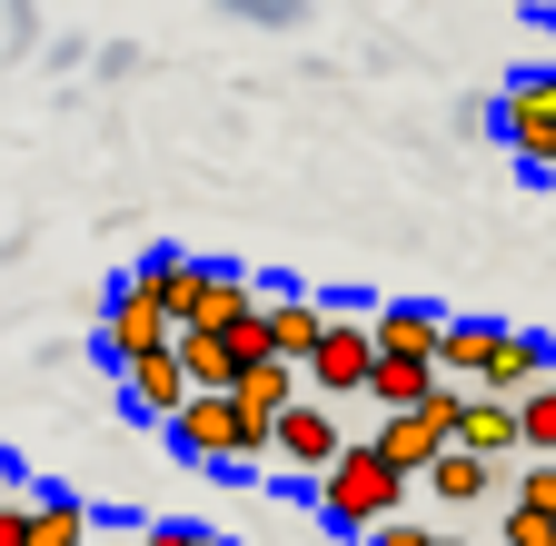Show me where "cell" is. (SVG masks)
<instances>
[{"label":"cell","instance_id":"e0dca14e","mask_svg":"<svg viewBox=\"0 0 556 546\" xmlns=\"http://www.w3.org/2000/svg\"><path fill=\"white\" fill-rule=\"evenodd\" d=\"M447 378H438V358H378V378H368V397H378V418H397V407H428Z\"/></svg>","mask_w":556,"mask_h":546},{"label":"cell","instance_id":"83f0119b","mask_svg":"<svg viewBox=\"0 0 556 546\" xmlns=\"http://www.w3.org/2000/svg\"><path fill=\"white\" fill-rule=\"evenodd\" d=\"M546 21H556V0H546Z\"/></svg>","mask_w":556,"mask_h":546},{"label":"cell","instance_id":"5b68a950","mask_svg":"<svg viewBox=\"0 0 556 546\" xmlns=\"http://www.w3.org/2000/svg\"><path fill=\"white\" fill-rule=\"evenodd\" d=\"M497 129H507V150H517L527 169H546V179H556V71H527V80H507V100H497Z\"/></svg>","mask_w":556,"mask_h":546},{"label":"cell","instance_id":"9c48e42d","mask_svg":"<svg viewBox=\"0 0 556 546\" xmlns=\"http://www.w3.org/2000/svg\"><path fill=\"white\" fill-rule=\"evenodd\" d=\"M119 397H129V418H179V407L199 397L189 368H179V338H169V348H150V358H129V368H119Z\"/></svg>","mask_w":556,"mask_h":546},{"label":"cell","instance_id":"30bf717a","mask_svg":"<svg viewBox=\"0 0 556 546\" xmlns=\"http://www.w3.org/2000/svg\"><path fill=\"white\" fill-rule=\"evenodd\" d=\"M497 477H517V467H497V457H477V447H447L428 477H417V487H428L447 517H477L486 497H497Z\"/></svg>","mask_w":556,"mask_h":546},{"label":"cell","instance_id":"ba28073f","mask_svg":"<svg viewBox=\"0 0 556 546\" xmlns=\"http://www.w3.org/2000/svg\"><path fill=\"white\" fill-rule=\"evenodd\" d=\"M258 308H268V299L239 279V268H208V258L189 268V289H179V328H249Z\"/></svg>","mask_w":556,"mask_h":546},{"label":"cell","instance_id":"7c38bea8","mask_svg":"<svg viewBox=\"0 0 556 546\" xmlns=\"http://www.w3.org/2000/svg\"><path fill=\"white\" fill-rule=\"evenodd\" d=\"M368 328H378V358H438L447 308H417V299H397V308H368Z\"/></svg>","mask_w":556,"mask_h":546},{"label":"cell","instance_id":"f1b7e54d","mask_svg":"<svg viewBox=\"0 0 556 546\" xmlns=\"http://www.w3.org/2000/svg\"><path fill=\"white\" fill-rule=\"evenodd\" d=\"M90 546H100V536H90Z\"/></svg>","mask_w":556,"mask_h":546},{"label":"cell","instance_id":"7402d4cb","mask_svg":"<svg viewBox=\"0 0 556 546\" xmlns=\"http://www.w3.org/2000/svg\"><path fill=\"white\" fill-rule=\"evenodd\" d=\"M517 497L556 517V457H517Z\"/></svg>","mask_w":556,"mask_h":546},{"label":"cell","instance_id":"d6986e66","mask_svg":"<svg viewBox=\"0 0 556 546\" xmlns=\"http://www.w3.org/2000/svg\"><path fill=\"white\" fill-rule=\"evenodd\" d=\"M30 546H90V507L80 497H30Z\"/></svg>","mask_w":556,"mask_h":546},{"label":"cell","instance_id":"ac0fdd59","mask_svg":"<svg viewBox=\"0 0 556 546\" xmlns=\"http://www.w3.org/2000/svg\"><path fill=\"white\" fill-rule=\"evenodd\" d=\"M239 397L278 418V407H299V397H308V368H299V358H249V368H239Z\"/></svg>","mask_w":556,"mask_h":546},{"label":"cell","instance_id":"484cf974","mask_svg":"<svg viewBox=\"0 0 556 546\" xmlns=\"http://www.w3.org/2000/svg\"><path fill=\"white\" fill-rule=\"evenodd\" d=\"M11 497H21V477H11V457H0V507H11Z\"/></svg>","mask_w":556,"mask_h":546},{"label":"cell","instance_id":"ffe728a7","mask_svg":"<svg viewBox=\"0 0 556 546\" xmlns=\"http://www.w3.org/2000/svg\"><path fill=\"white\" fill-rule=\"evenodd\" d=\"M517 418H527V457H556V378H536L517 397Z\"/></svg>","mask_w":556,"mask_h":546},{"label":"cell","instance_id":"7a4b0ae2","mask_svg":"<svg viewBox=\"0 0 556 546\" xmlns=\"http://www.w3.org/2000/svg\"><path fill=\"white\" fill-rule=\"evenodd\" d=\"M348 437H358V428L338 418V397L308 388L299 407H278V457H268V467H289V477H308V487H318V477L348 457Z\"/></svg>","mask_w":556,"mask_h":546},{"label":"cell","instance_id":"2e32d148","mask_svg":"<svg viewBox=\"0 0 556 546\" xmlns=\"http://www.w3.org/2000/svg\"><path fill=\"white\" fill-rule=\"evenodd\" d=\"M179 368H189V388H239V338L229 328H179Z\"/></svg>","mask_w":556,"mask_h":546},{"label":"cell","instance_id":"d4e9b609","mask_svg":"<svg viewBox=\"0 0 556 546\" xmlns=\"http://www.w3.org/2000/svg\"><path fill=\"white\" fill-rule=\"evenodd\" d=\"M0 546H30V497H11V507H0Z\"/></svg>","mask_w":556,"mask_h":546},{"label":"cell","instance_id":"52a82bcc","mask_svg":"<svg viewBox=\"0 0 556 546\" xmlns=\"http://www.w3.org/2000/svg\"><path fill=\"white\" fill-rule=\"evenodd\" d=\"M169 437H179L189 467H239V397L229 388H199L179 418H169Z\"/></svg>","mask_w":556,"mask_h":546},{"label":"cell","instance_id":"5bb4252c","mask_svg":"<svg viewBox=\"0 0 556 546\" xmlns=\"http://www.w3.org/2000/svg\"><path fill=\"white\" fill-rule=\"evenodd\" d=\"M328 318H338V308H318V299H299V289H278V299H268V348L308 368V348L328 338Z\"/></svg>","mask_w":556,"mask_h":546},{"label":"cell","instance_id":"3957f363","mask_svg":"<svg viewBox=\"0 0 556 546\" xmlns=\"http://www.w3.org/2000/svg\"><path fill=\"white\" fill-rule=\"evenodd\" d=\"M169 338H179L169 299H160L150 279H139V268H129V279L110 289V308H100V348H110V368H129V358H150V348H169Z\"/></svg>","mask_w":556,"mask_h":546},{"label":"cell","instance_id":"9a60e30c","mask_svg":"<svg viewBox=\"0 0 556 546\" xmlns=\"http://www.w3.org/2000/svg\"><path fill=\"white\" fill-rule=\"evenodd\" d=\"M486 358H497V318H447V338H438V378H447V388H477Z\"/></svg>","mask_w":556,"mask_h":546},{"label":"cell","instance_id":"277c9868","mask_svg":"<svg viewBox=\"0 0 556 546\" xmlns=\"http://www.w3.org/2000/svg\"><path fill=\"white\" fill-rule=\"evenodd\" d=\"M457 418H467V388H438L428 407H397V418H378V447H388L407 477H428V467L457 447Z\"/></svg>","mask_w":556,"mask_h":546},{"label":"cell","instance_id":"4316f807","mask_svg":"<svg viewBox=\"0 0 556 546\" xmlns=\"http://www.w3.org/2000/svg\"><path fill=\"white\" fill-rule=\"evenodd\" d=\"M438 546H477V536H467V526H438Z\"/></svg>","mask_w":556,"mask_h":546},{"label":"cell","instance_id":"cb8c5ba5","mask_svg":"<svg viewBox=\"0 0 556 546\" xmlns=\"http://www.w3.org/2000/svg\"><path fill=\"white\" fill-rule=\"evenodd\" d=\"M368 546H438V526H417V517H388V526H378Z\"/></svg>","mask_w":556,"mask_h":546},{"label":"cell","instance_id":"8fae6325","mask_svg":"<svg viewBox=\"0 0 556 546\" xmlns=\"http://www.w3.org/2000/svg\"><path fill=\"white\" fill-rule=\"evenodd\" d=\"M457 447H477V457L517 467V457H527V418H517V397H497V388H467V418H457Z\"/></svg>","mask_w":556,"mask_h":546},{"label":"cell","instance_id":"4fadbf2b","mask_svg":"<svg viewBox=\"0 0 556 546\" xmlns=\"http://www.w3.org/2000/svg\"><path fill=\"white\" fill-rule=\"evenodd\" d=\"M536 378H556L546 338H536V328H497V358H486V378H477V388H497V397H527Z\"/></svg>","mask_w":556,"mask_h":546},{"label":"cell","instance_id":"8992f818","mask_svg":"<svg viewBox=\"0 0 556 546\" xmlns=\"http://www.w3.org/2000/svg\"><path fill=\"white\" fill-rule=\"evenodd\" d=\"M368 378H378V328L368 318H328V338L308 348V388L318 397H368Z\"/></svg>","mask_w":556,"mask_h":546},{"label":"cell","instance_id":"603a6c76","mask_svg":"<svg viewBox=\"0 0 556 546\" xmlns=\"http://www.w3.org/2000/svg\"><path fill=\"white\" fill-rule=\"evenodd\" d=\"M139 546H229L219 526H189V517H160V526H139Z\"/></svg>","mask_w":556,"mask_h":546},{"label":"cell","instance_id":"44dd1931","mask_svg":"<svg viewBox=\"0 0 556 546\" xmlns=\"http://www.w3.org/2000/svg\"><path fill=\"white\" fill-rule=\"evenodd\" d=\"M497 536H507V546H556V517H546V507H527V497H517V507H507V526H497Z\"/></svg>","mask_w":556,"mask_h":546},{"label":"cell","instance_id":"6da1fadb","mask_svg":"<svg viewBox=\"0 0 556 546\" xmlns=\"http://www.w3.org/2000/svg\"><path fill=\"white\" fill-rule=\"evenodd\" d=\"M407 497H417V477L378 447V428H358V437H348V457L318 477V517H328L338 536H378L388 517H407Z\"/></svg>","mask_w":556,"mask_h":546}]
</instances>
